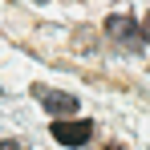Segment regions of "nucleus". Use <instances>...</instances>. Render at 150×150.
<instances>
[{"instance_id":"obj_1","label":"nucleus","mask_w":150,"mask_h":150,"mask_svg":"<svg viewBox=\"0 0 150 150\" xmlns=\"http://www.w3.org/2000/svg\"><path fill=\"white\" fill-rule=\"evenodd\" d=\"M33 98L41 101V105L49 110L53 118H73V114H77V105H81L73 93H65V89H49V85H33Z\"/></svg>"},{"instance_id":"obj_2","label":"nucleus","mask_w":150,"mask_h":150,"mask_svg":"<svg viewBox=\"0 0 150 150\" xmlns=\"http://www.w3.org/2000/svg\"><path fill=\"white\" fill-rule=\"evenodd\" d=\"M49 134L61 142V146H85V142L93 138V122H85V118H77V122L73 118H57Z\"/></svg>"},{"instance_id":"obj_5","label":"nucleus","mask_w":150,"mask_h":150,"mask_svg":"<svg viewBox=\"0 0 150 150\" xmlns=\"http://www.w3.org/2000/svg\"><path fill=\"white\" fill-rule=\"evenodd\" d=\"M142 37L150 41V12H146V21H142Z\"/></svg>"},{"instance_id":"obj_3","label":"nucleus","mask_w":150,"mask_h":150,"mask_svg":"<svg viewBox=\"0 0 150 150\" xmlns=\"http://www.w3.org/2000/svg\"><path fill=\"white\" fill-rule=\"evenodd\" d=\"M105 33L118 37L122 45H138V37H142L138 21H130V16H110V21H105Z\"/></svg>"},{"instance_id":"obj_6","label":"nucleus","mask_w":150,"mask_h":150,"mask_svg":"<svg viewBox=\"0 0 150 150\" xmlns=\"http://www.w3.org/2000/svg\"><path fill=\"white\" fill-rule=\"evenodd\" d=\"M105 150H126V146H105Z\"/></svg>"},{"instance_id":"obj_4","label":"nucleus","mask_w":150,"mask_h":150,"mask_svg":"<svg viewBox=\"0 0 150 150\" xmlns=\"http://www.w3.org/2000/svg\"><path fill=\"white\" fill-rule=\"evenodd\" d=\"M0 150H25L21 142H0Z\"/></svg>"}]
</instances>
